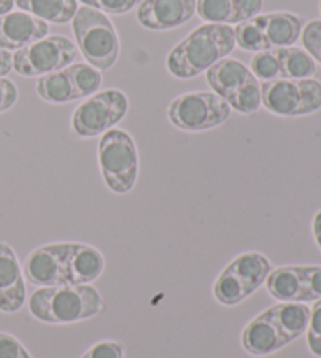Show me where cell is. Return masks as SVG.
<instances>
[{
    "label": "cell",
    "mask_w": 321,
    "mask_h": 358,
    "mask_svg": "<svg viewBox=\"0 0 321 358\" xmlns=\"http://www.w3.org/2000/svg\"><path fill=\"white\" fill-rule=\"evenodd\" d=\"M66 69L70 82H73L77 99H87L89 96L98 93L102 85V74L98 68L89 63H73Z\"/></svg>",
    "instance_id": "cb8c5ba5"
},
{
    "label": "cell",
    "mask_w": 321,
    "mask_h": 358,
    "mask_svg": "<svg viewBox=\"0 0 321 358\" xmlns=\"http://www.w3.org/2000/svg\"><path fill=\"white\" fill-rule=\"evenodd\" d=\"M263 0H196V13L209 24H240L260 15Z\"/></svg>",
    "instance_id": "9a60e30c"
},
{
    "label": "cell",
    "mask_w": 321,
    "mask_h": 358,
    "mask_svg": "<svg viewBox=\"0 0 321 358\" xmlns=\"http://www.w3.org/2000/svg\"><path fill=\"white\" fill-rule=\"evenodd\" d=\"M267 311L287 343H292L303 335L309 325L311 308L304 303L281 302L269 306Z\"/></svg>",
    "instance_id": "d6986e66"
},
{
    "label": "cell",
    "mask_w": 321,
    "mask_h": 358,
    "mask_svg": "<svg viewBox=\"0 0 321 358\" xmlns=\"http://www.w3.org/2000/svg\"><path fill=\"white\" fill-rule=\"evenodd\" d=\"M13 6H15V0H0V16L13 11Z\"/></svg>",
    "instance_id": "d590c367"
},
{
    "label": "cell",
    "mask_w": 321,
    "mask_h": 358,
    "mask_svg": "<svg viewBox=\"0 0 321 358\" xmlns=\"http://www.w3.org/2000/svg\"><path fill=\"white\" fill-rule=\"evenodd\" d=\"M301 281L311 302L321 299V266H298Z\"/></svg>",
    "instance_id": "f1b7e54d"
},
{
    "label": "cell",
    "mask_w": 321,
    "mask_h": 358,
    "mask_svg": "<svg viewBox=\"0 0 321 358\" xmlns=\"http://www.w3.org/2000/svg\"><path fill=\"white\" fill-rule=\"evenodd\" d=\"M80 358H124V349L117 341H99Z\"/></svg>",
    "instance_id": "4dcf8cb0"
},
{
    "label": "cell",
    "mask_w": 321,
    "mask_h": 358,
    "mask_svg": "<svg viewBox=\"0 0 321 358\" xmlns=\"http://www.w3.org/2000/svg\"><path fill=\"white\" fill-rule=\"evenodd\" d=\"M303 46L311 54V57L321 65V19H313L303 27L301 34Z\"/></svg>",
    "instance_id": "4316f807"
},
{
    "label": "cell",
    "mask_w": 321,
    "mask_h": 358,
    "mask_svg": "<svg viewBox=\"0 0 321 358\" xmlns=\"http://www.w3.org/2000/svg\"><path fill=\"white\" fill-rule=\"evenodd\" d=\"M73 31L77 48L89 65L99 71L114 66L119 57V36L110 17L89 6L77 8L73 17Z\"/></svg>",
    "instance_id": "3957f363"
},
{
    "label": "cell",
    "mask_w": 321,
    "mask_h": 358,
    "mask_svg": "<svg viewBox=\"0 0 321 358\" xmlns=\"http://www.w3.org/2000/svg\"><path fill=\"white\" fill-rule=\"evenodd\" d=\"M271 271V263L265 255L259 252L243 253L218 275L214 296L221 305H239L265 285Z\"/></svg>",
    "instance_id": "8992f818"
},
{
    "label": "cell",
    "mask_w": 321,
    "mask_h": 358,
    "mask_svg": "<svg viewBox=\"0 0 321 358\" xmlns=\"http://www.w3.org/2000/svg\"><path fill=\"white\" fill-rule=\"evenodd\" d=\"M268 292L279 302H311L301 281L298 266H284L269 272L265 281Z\"/></svg>",
    "instance_id": "ffe728a7"
},
{
    "label": "cell",
    "mask_w": 321,
    "mask_h": 358,
    "mask_svg": "<svg viewBox=\"0 0 321 358\" xmlns=\"http://www.w3.org/2000/svg\"><path fill=\"white\" fill-rule=\"evenodd\" d=\"M320 13H321V0H320Z\"/></svg>",
    "instance_id": "8d00e7d4"
},
{
    "label": "cell",
    "mask_w": 321,
    "mask_h": 358,
    "mask_svg": "<svg viewBox=\"0 0 321 358\" xmlns=\"http://www.w3.org/2000/svg\"><path fill=\"white\" fill-rule=\"evenodd\" d=\"M77 48L64 35H47L13 55V69L24 78H41L68 68L77 60Z\"/></svg>",
    "instance_id": "9c48e42d"
},
{
    "label": "cell",
    "mask_w": 321,
    "mask_h": 358,
    "mask_svg": "<svg viewBox=\"0 0 321 358\" xmlns=\"http://www.w3.org/2000/svg\"><path fill=\"white\" fill-rule=\"evenodd\" d=\"M262 106L278 117H306L321 108V82L317 79H276L262 82Z\"/></svg>",
    "instance_id": "52a82bcc"
},
{
    "label": "cell",
    "mask_w": 321,
    "mask_h": 358,
    "mask_svg": "<svg viewBox=\"0 0 321 358\" xmlns=\"http://www.w3.org/2000/svg\"><path fill=\"white\" fill-rule=\"evenodd\" d=\"M17 87L13 80L0 78V113L8 112L17 101Z\"/></svg>",
    "instance_id": "d6a6232c"
},
{
    "label": "cell",
    "mask_w": 321,
    "mask_h": 358,
    "mask_svg": "<svg viewBox=\"0 0 321 358\" xmlns=\"http://www.w3.org/2000/svg\"><path fill=\"white\" fill-rule=\"evenodd\" d=\"M274 50L281 68V79H312L317 74V62L306 49L288 46Z\"/></svg>",
    "instance_id": "7402d4cb"
},
{
    "label": "cell",
    "mask_w": 321,
    "mask_h": 358,
    "mask_svg": "<svg viewBox=\"0 0 321 358\" xmlns=\"http://www.w3.org/2000/svg\"><path fill=\"white\" fill-rule=\"evenodd\" d=\"M104 308L99 291L91 285L41 287L31 294V316L46 324H73L94 317Z\"/></svg>",
    "instance_id": "7a4b0ae2"
},
{
    "label": "cell",
    "mask_w": 321,
    "mask_h": 358,
    "mask_svg": "<svg viewBox=\"0 0 321 358\" xmlns=\"http://www.w3.org/2000/svg\"><path fill=\"white\" fill-rule=\"evenodd\" d=\"M312 231H313V238H315L317 244L321 250V210L315 214L313 217V222H312Z\"/></svg>",
    "instance_id": "e575fe53"
},
{
    "label": "cell",
    "mask_w": 321,
    "mask_h": 358,
    "mask_svg": "<svg viewBox=\"0 0 321 358\" xmlns=\"http://www.w3.org/2000/svg\"><path fill=\"white\" fill-rule=\"evenodd\" d=\"M98 155L107 187L118 195L128 194L137 184L140 169L138 150L130 134L123 129L102 134Z\"/></svg>",
    "instance_id": "5b68a950"
},
{
    "label": "cell",
    "mask_w": 321,
    "mask_h": 358,
    "mask_svg": "<svg viewBox=\"0 0 321 358\" xmlns=\"http://www.w3.org/2000/svg\"><path fill=\"white\" fill-rule=\"evenodd\" d=\"M235 49L234 27L204 24L177 43L166 57V68L177 79H193Z\"/></svg>",
    "instance_id": "6da1fadb"
},
{
    "label": "cell",
    "mask_w": 321,
    "mask_h": 358,
    "mask_svg": "<svg viewBox=\"0 0 321 358\" xmlns=\"http://www.w3.org/2000/svg\"><path fill=\"white\" fill-rule=\"evenodd\" d=\"M13 69V55L0 48V78H5L6 74H10Z\"/></svg>",
    "instance_id": "836d02e7"
},
{
    "label": "cell",
    "mask_w": 321,
    "mask_h": 358,
    "mask_svg": "<svg viewBox=\"0 0 321 358\" xmlns=\"http://www.w3.org/2000/svg\"><path fill=\"white\" fill-rule=\"evenodd\" d=\"M105 267V259L98 248L70 242L68 252L69 285H89L98 280Z\"/></svg>",
    "instance_id": "ac0fdd59"
},
{
    "label": "cell",
    "mask_w": 321,
    "mask_h": 358,
    "mask_svg": "<svg viewBox=\"0 0 321 358\" xmlns=\"http://www.w3.org/2000/svg\"><path fill=\"white\" fill-rule=\"evenodd\" d=\"M306 331L311 352L321 358V299L315 300V305L311 308V319Z\"/></svg>",
    "instance_id": "83f0119b"
},
{
    "label": "cell",
    "mask_w": 321,
    "mask_h": 358,
    "mask_svg": "<svg viewBox=\"0 0 321 358\" xmlns=\"http://www.w3.org/2000/svg\"><path fill=\"white\" fill-rule=\"evenodd\" d=\"M15 5L47 24H68L79 8L77 0H15Z\"/></svg>",
    "instance_id": "44dd1931"
},
{
    "label": "cell",
    "mask_w": 321,
    "mask_h": 358,
    "mask_svg": "<svg viewBox=\"0 0 321 358\" xmlns=\"http://www.w3.org/2000/svg\"><path fill=\"white\" fill-rule=\"evenodd\" d=\"M36 93L49 104H68V102L77 99L73 82H70L66 69L38 78Z\"/></svg>",
    "instance_id": "603a6c76"
},
{
    "label": "cell",
    "mask_w": 321,
    "mask_h": 358,
    "mask_svg": "<svg viewBox=\"0 0 321 358\" xmlns=\"http://www.w3.org/2000/svg\"><path fill=\"white\" fill-rule=\"evenodd\" d=\"M260 27L265 34L269 49L288 48L297 43L303 34L304 21L298 15L288 11H273L257 15Z\"/></svg>",
    "instance_id": "e0dca14e"
},
{
    "label": "cell",
    "mask_w": 321,
    "mask_h": 358,
    "mask_svg": "<svg viewBox=\"0 0 321 358\" xmlns=\"http://www.w3.org/2000/svg\"><path fill=\"white\" fill-rule=\"evenodd\" d=\"M0 358H31L19 340L0 331Z\"/></svg>",
    "instance_id": "1f68e13d"
},
{
    "label": "cell",
    "mask_w": 321,
    "mask_h": 358,
    "mask_svg": "<svg viewBox=\"0 0 321 358\" xmlns=\"http://www.w3.org/2000/svg\"><path fill=\"white\" fill-rule=\"evenodd\" d=\"M205 80L239 113L251 115L262 106L260 82L240 60L224 57L205 71Z\"/></svg>",
    "instance_id": "277c9868"
},
{
    "label": "cell",
    "mask_w": 321,
    "mask_h": 358,
    "mask_svg": "<svg viewBox=\"0 0 321 358\" xmlns=\"http://www.w3.org/2000/svg\"><path fill=\"white\" fill-rule=\"evenodd\" d=\"M49 35V24L25 11H10L0 16V48L19 50Z\"/></svg>",
    "instance_id": "4fadbf2b"
},
{
    "label": "cell",
    "mask_w": 321,
    "mask_h": 358,
    "mask_svg": "<svg viewBox=\"0 0 321 358\" xmlns=\"http://www.w3.org/2000/svg\"><path fill=\"white\" fill-rule=\"evenodd\" d=\"M232 108L214 92H188L171 101L168 120L177 129L202 132L226 123Z\"/></svg>",
    "instance_id": "ba28073f"
},
{
    "label": "cell",
    "mask_w": 321,
    "mask_h": 358,
    "mask_svg": "<svg viewBox=\"0 0 321 358\" xmlns=\"http://www.w3.org/2000/svg\"><path fill=\"white\" fill-rule=\"evenodd\" d=\"M249 71L262 82L281 79V68L276 50L268 49L254 54L251 62H249Z\"/></svg>",
    "instance_id": "484cf974"
},
{
    "label": "cell",
    "mask_w": 321,
    "mask_h": 358,
    "mask_svg": "<svg viewBox=\"0 0 321 358\" xmlns=\"http://www.w3.org/2000/svg\"><path fill=\"white\" fill-rule=\"evenodd\" d=\"M287 344L267 310L255 316L241 331V346L253 355H269Z\"/></svg>",
    "instance_id": "2e32d148"
},
{
    "label": "cell",
    "mask_w": 321,
    "mask_h": 358,
    "mask_svg": "<svg viewBox=\"0 0 321 358\" xmlns=\"http://www.w3.org/2000/svg\"><path fill=\"white\" fill-rule=\"evenodd\" d=\"M70 242L47 244L31 252L24 263L29 283L43 287L64 286L68 281V252Z\"/></svg>",
    "instance_id": "8fae6325"
},
{
    "label": "cell",
    "mask_w": 321,
    "mask_h": 358,
    "mask_svg": "<svg viewBox=\"0 0 321 358\" xmlns=\"http://www.w3.org/2000/svg\"><path fill=\"white\" fill-rule=\"evenodd\" d=\"M234 35H235V46L246 50V52H262V50H268V43L265 34L260 27L257 17H251L248 21H243L240 24H237V27L234 29Z\"/></svg>",
    "instance_id": "d4e9b609"
},
{
    "label": "cell",
    "mask_w": 321,
    "mask_h": 358,
    "mask_svg": "<svg viewBox=\"0 0 321 358\" xmlns=\"http://www.w3.org/2000/svg\"><path fill=\"white\" fill-rule=\"evenodd\" d=\"M196 15V0H143L137 8L141 27L154 31L172 30Z\"/></svg>",
    "instance_id": "7c38bea8"
},
{
    "label": "cell",
    "mask_w": 321,
    "mask_h": 358,
    "mask_svg": "<svg viewBox=\"0 0 321 358\" xmlns=\"http://www.w3.org/2000/svg\"><path fill=\"white\" fill-rule=\"evenodd\" d=\"M80 2L85 6H89V8L102 11L104 15L119 16L132 11L135 5L138 3V0H80Z\"/></svg>",
    "instance_id": "f546056e"
},
{
    "label": "cell",
    "mask_w": 321,
    "mask_h": 358,
    "mask_svg": "<svg viewBox=\"0 0 321 358\" xmlns=\"http://www.w3.org/2000/svg\"><path fill=\"white\" fill-rule=\"evenodd\" d=\"M128 112L127 94L117 88H108L89 96L75 108L70 124L82 138H93L113 129Z\"/></svg>",
    "instance_id": "30bf717a"
},
{
    "label": "cell",
    "mask_w": 321,
    "mask_h": 358,
    "mask_svg": "<svg viewBox=\"0 0 321 358\" xmlns=\"http://www.w3.org/2000/svg\"><path fill=\"white\" fill-rule=\"evenodd\" d=\"M25 303V285L17 257L6 242H0V311L16 313Z\"/></svg>",
    "instance_id": "5bb4252c"
}]
</instances>
